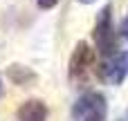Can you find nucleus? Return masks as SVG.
<instances>
[{
	"label": "nucleus",
	"mask_w": 128,
	"mask_h": 121,
	"mask_svg": "<svg viewBox=\"0 0 128 121\" xmlns=\"http://www.w3.org/2000/svg\"><path fill=\"white\" fill-rule=\"evenodd\" d=\"M7 79L14 83V85H20V88H27V85H34L38 81V74L32 70V67H25L20 63H14L7 67Z\"/></svg>",
	"instance_id": "obj_6"
},
{
	"label": "nucleus",
	"mask_w": 128,
	"mask_h": 121,
	"mask_svg": "<svg viewBox=\"0 0 128 121\" xmlns=\"http://www.w3.org/2000/svg\"><path fill=\"white\" fill-rule=\"evenodd\" d=\"M0 88H2V79H0Z\"/></svg>",
	"instance_id": "obj_10"
},
{
	"label": "nucleus",
	"mask_w": 128,
	"mask_h": 121,
	"mask_svg": "<svg viewBox=\"0 0 128 121\" xmlns=\"http://www.w3.org/2000/svg\"><path fill=\"white\" fill-rule=\"evenodd\" d=\"M90 67H92V49L88 47V43L79 40L72 56H70V67H68L70 81L72 83H86L88 74H90Z\"/></svg>",
	"instance_id": "obj_4"
},
{
	"label": "nucleus",
	"mask_w": 128,
	"mask_h": 121,
	"mask_svg": "<svg viewBox=\"0 0 128 121\" xmlns=\"http://www.w3.org/2000/svg\"><path fill=\"white\" fill-rule=\"evenodd\" d=\"M18 121H47V106L40 99H29L18 108Z\"/></svg>",
	"instance_id": "obj_5"
},
{
	"label": "nucleus",
	"mask_w": 128,
	"mask_h": 121,
	"mask_svg": "<svg viewBox=\"0 0 128 121\" xmlns=\"http://www.w3.org/2000/svg\"><path fill=\"white\" fill-rule=\"evenodd\" d=\"M79 2H83V4H92L94 0H79Z\"/></svg>",
	"instance_id": "obj_9"
},
{
	"label": "nucleus",
	"mask_w": 128,
	"mask_h": 121,
	"mask_svg": "<svg viewBox=\"0 0 128 121\" xmlns=\"http://www.w3.org/2000/svg\"><path fill=\"white\" fill-rule=\"evenodd\" d=\"M36 4H38V9H52L58 4V0H36Z\"/></svg>",
	"instance_id": "obj_7"
},
{
	"label": "nucleus",
	"mask_w": 128,
	"mask_h": 121,
	"mask_svg": "<svg viewBox=\"0 0 128 121\" xmlns=\"http://www.w3.org/2000/svg\"><path fill=\"white\" fill-rule=\"evenodd\" d=\"M108 117V103L101 92H83L76 103L72 106V119L74 121H106Z\"/></svg>",
	"instance_id": "obj_2"
},
{
	"label": "nucleus",
	"mask_w": 128,
	"mask_h": 121,
	"mask_svg": "<svg viewBox=\"0 0 128 121\" xmlns=\"http://www.w3.org/2000/svg\"><path fill=\"white\" fill-rule=\"evenodd\" d=\"M122 36L128 40V16L124 18V22H122Z\"/></svg>",
	"instance_id": "obj_8"
},
{
	"label": "nucleus",
	"mask_w": 128,
	"mask_h": 121,
	"mask_svg": "<svg viewBox=\"0 0 128 121\" xmlns=\"http://www.w3.org/2000/svg\"><path fill=\"white\" fill-rule=\"evenodd\" d=\"M92 38H94V45H97V52L101 58L106 56H112L117 49V43H119V36L115 31V25H112V4H106L99 16H97V22H94V29H92Z\"/></svg>",
	"instance_id": "obj_1"
},
{
	"label": "nucleus",
	"mask_w": 128,
	"mask_h": 121,
	"mask_svg": "<svg viewBox=\"0 0 128 121\" xmlns=\"http://www.w3.org/2000/svg\"><path fill=\"white\" fill-rule=\"evenodd\" d=\"M97 76L108 85H122L128 76V52H115L112 56H106L97 67Z\"/></svg>",
	"instance_id": "obj_3"
}]
</instances>
